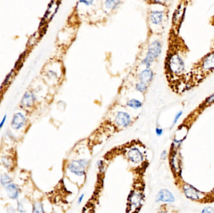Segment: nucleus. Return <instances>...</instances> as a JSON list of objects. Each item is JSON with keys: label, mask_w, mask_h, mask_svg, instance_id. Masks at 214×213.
I'll list each match as a JSON object with an SVG mask.
<instances>
[{"label": "nucleus", "mask_w": 214, "mask_h": 213, "mask_svg": "<svg viewBox=\"0 0 214 213\" xmlns=\"http://www.w3.org/2000/svg\"><path fill=\"white\" fill-rule=\"evenodd\" d=\"M176 35V41L172 46H169V50L165 59V70L167 76L170 80L175 78H181L184 75L185 71V62L183 56L185 53V45L183 40Z\"/></svg>", "instance_id": "f257e3e1"}, {"label": "nucleus", "mask_w": 214, "mask_h": 213, "mask_svg": "<svg viewBox=\"0 0 214 213\" xmlns=\"http://www.w3.org/2000/svg\"><path fill=\"white\" fill-rule=\"evenodd\" d=\"M214 71V41L210 51L196 63L189 73V80L195 83L202 81Z\"/></svg>", "instance_id": "f03ea898"}, {"label": "nucleus", "mask_w": 214, "mask_h": 213, "mask_svg": "<svg viewBox=\"0 0 214 213\" xmlns=\"http://www.w3.org/2000/svg\"><path fill=\"white\" fill-rule=\"evenodd\" d=\"M162 51V44L160 40L153 41L148 46L147 53L141 63L146 68H150L154 61L157 59Z\"/></svg>", "instance_id": "7ed1b4c3"}, {"label": "nucleus", "mask_w": 214, "mask_h": 213, "mask_svg": "<svg viewBox=\"0 0 214 213\" xmlns=\"http://www.w3.org/2000/svg\"><path fill=\"white\" fill-rule=\"evenodd\" d=\"M143 199V194L142 190L135 189L133 190L128 196V207L130 210L129 212L138 211L142 206Z\"/></svg>", "instance_id": "20e7f679"}, {"label": "nucleus", "mask_w": 214, "mask_h": 213, "mask_svg": "<svg viewBox=\"0 0 214 213\" xmlns=\"http://www.w3.org/2000/svg\"><path fill=\"white\" fill-rule=\"evenodd\" d=\"M89 163V160L87 159L75 160L68 164V169L78 176H82L85 174V170Z\"/></svg>", "instance_id": "39448f33"}, {"label": "nucleus", "mask_w": 214, "mask_h": 213, "mask_svg": "<svg viewBox=\"0 0 214 213\" xmlns=\"http://www.w3.org/2000/svg\"><path fill=\"white\" fill-rule=\"evenodd\" d=\"M166 17L165 11L163 10H152L148 14V22L153 27L162 26Z\"/></svg>", "instance_id": "423d86ee"}, {"label": "nucleus", "mask_w": 214, "mask_h": 213, "mask_svg": "<svg viewBox=\"0 0 214 213\" xmlns=\"http://www.w3.org/2000/svg\"><path fill=\"white\" fill-rule=\"evenodd\" d=\"M182 188L184 194L190 199L193 201H200L205 198V194L203 192H200L189 184H184Z\"/></svg>", "instance_id": "0eeeda50"}, {"label": "nucleus", "mask_w": 214, "mask_h": 213, "mask_svg": "<svg viewBox=\"0 0 214 213\" xmlns=\"http://www.w3.org/2000/svg\"><path fill=\"white\" fill-rule=\"evenodd\" d=\"M131 118L128 114L125 112H118L115 118V123L117 126L127 128L130 124Z\"/></svg>", "instance_id": "6e6552de"}, {"label": "nucleus", "mask_w": 214, "mask_h": 213, "mask_svg": "<svg viewBox=\"0 0 214 213\" xmlns=\"http://www.w3.org/2000/svg\"><path fill=\"white\" fill-rule=\"evenodd\" d=\"M173 202L175 201V197L172 193L168 189H162L158 193L156 197V202Z\"/></svg>", "instance_id": "1a4fd4ad"}, {"label": "nucleus", "mask_w": 214, "mask_h": 213, "mask_svg": "<svg viewBox=\"0 0 214 213\" xmlns=\"http://www.w3.org/2000/svg\"><path fill=\"white\" fill-rule=\"evenodd\" d=\"M27 119L25 116L21 113H16L12 119V127L16 130L21 129L26 123Z\"/></svg>", "instance_id": "9d476101"}, {"label": "nucleus", "mask_w": 214, "mask_h": 213, "mask_svg": "<svg viewBox=\"0 0 214 213\" xmlns=\"http://www.w3.org/2000/svg\"><path fill=\"white\" fill-rule=\"evenodd\" d=\"M127 155L128 159L135 164L140 163L143 159V156L142 152L136 148H131L128 152Z\"/></svg>", "instance_id": "9b49d317"}, {"label": "nucleus", "mask_w": 214, "mask_h": 213, "mask_svg": "<svg viewBox=\"0 0 214 213\" xmlns=\"http://www.w3.org/2000/svg\"><path fill=\"white\" fill-rule=\"evenodd\" d=\"M153 76L154 75L153 71L150 68H147L142 71L138 75V78L140 81L146 84L150 83L152 81Z\"/></svg>", "instance_id": "f8f14e48"}, {"label": "nucleus", "mask_w": 214, "mask_h": 213, "mask_svg": "<svg viewBox=\"0 0 214 213\" xmlns=\"http://www.w3.org/2000/svg\"><path fill=\"white\" fill-rule=\"evenodd\" d=\"M6 191L8 196L12 199H17L20 195V190L16 184H10L6 187Z\"/></svg>", "instance_id": "ddd939ff"}, {"label": "nucleus", "mask_w": 214, "mask_h": 213, "mask_svg": "<svg viewBox=\"0 0 214 213\" xmlns=\"http://www.w3.org/2000/svg\"><path fill=\"white\" fill-rule=\"evenodd\" d=\"M35 101V94L31 91H28L24 94L21 101V104L24 108H30L33 105Z\"/></svg>", "instance_id": "4468645a"}, {"label": "nucleus", "mask_w": 214, "mask_h": 213, "mask_svg": "<svg viewBox=\"0 0 214 213\" xmlns=\"http://www.w3.org/2000/svg\"><path fill=\"white\" fill-rule=\"evenodd\" d=\"M122 3V0H105L104 2V7L108 10L115 12L119 8Z\"/></svg>", "instance_id": "2eb2a0df"}, {"label": "nucleus", "mask_w": 214, "mask_h": 213, "mask_svg": "<svg viewBox=\"0 0 214 213\" xmlns=\"http://www.w3.org/2000/svg\"><path fill=\"white\" fill-rule=\"evenodd\" d=\"M171 164L172 168L174 169L175 172H180V161L178 157L177 156V154H174L172 156L171 158Z\"/></svg>", "instance_id": "dca6fc26"}, {"label": "nucleus", "mask_w": 214, "mask_h": 213, "mask_svg": "<svg viewBox=\"0 0 214 213\" xmlns=\"http://www.w3.org/2000/svg\"><path fill=\"white\" fill-rule=\"evenodd\" d=\"M40 36H41V35H40V33L39 31L35 33L33 35H32L28 40V46L33 47L35 45H36V44L37 43V42L38 41V40L40 38Z\"/></svg>", "instance_id": "f3484780"}, {"label": "nucleus", "mask_w": 214, "mask_h": 213, "mask_svg": "<svg viewBox=\"0 0 214 213\" xmlns=\"http://www.w3.org/2000/svg\"><path fill=\"white\" fill-rule=\"evenodd\" d=\"M12 181L13 179L7 174H3L0 177V182H1V184L3 186L10 184V183H12Z\"/></svg>", "instance_id": "a211bd4d"}, {"label": "nucleus", "mask_w": 214, "mask_h": 213, "mask_svg": "<svg viewBox=\"0 0 214 213\" xmlns=\"http://www.w3.org/2000/svg\"><path fill=\"white\" fill-rule=\"evenodd\" d=\"M127 105L130 108H132L134 109H138V108H140L142 106V103L137 99H132L129 100L127 102Z\"/></svg>", "instance_id": "6ab92c4d"}, {"label": "nucleus", "mask_w": 214, "mask_h": 213, "mask_svg": "<svg viewBox=\"0 0 214 213\" xmlns=\"http://www.w3.org/2000/svg\"><path fill=\"white\" fill-rule=\"evenodd\" d=\"M33 212H44L43 204L40 202H37L33 204Z\"/></svg>", "instance_id": "aec40b11"}, {"label": "nucleus", "mask_w": 214, "mask_h": 213, "mask_svg": "<svg viewBox=\"0 0 214 213\" xmlns=\"http://www.w3.org/2000/svg\"><path fill=\"white\" fill-rule=\"evenodd\" d=\"M136 90L140 93H145L147 89V84L140 81L135 86Z\"/></svg>", "instance_id": "412c9836"}, {"label": "nucleus", "mask_w": 214, "mask_h": 213, "mask_svg": "<svg viewBox=\"0 0 214 213\" xmlns=\"http://www.w3.org/2000/svg\"><path fill=\"white\" fill-rule=\"evenodd\" d=\"M95 2V0H79L78 3H80L85 7H90L92 6Z\"/></svg>", "instance_id": "4be33fe9"}, {"label": "nucleus", "mask_w": 214, "mask_h": 213, "mask_svg": "<svg viewBox=\"0 0 214 213\" xmlns=\"http://www.w3.org/2000/svg\"><path fill=\"white\" fill-rule=\"evenodd\" d=\"M47 75L50 79H56L58 77L57 73L56 71H55L54 70H52L48 71Z\"/></svg>", "instance_id": "5701e85b"}, {"label": "nucleus", "mask_w": 214, "mask_h": 213, "mask_svg": "<svg viewBox=\"0 0 214 213\" xmlns=\"http://www.w3.org/2000/svg\"><path fill=\"white\" fill-rule=\"evenodd\" d=\"M214 103V93L207 98L205 102V105L208 106Z\"/></svg>", "instance_id": "b1692460"}, {"label": "nucleus", "mask_w": 214, "mask_h": 213, "mask_svg": "<svg viewBox=\"0 0 214 213\" xmlns=\"http://www.w3.org/2000/svg\"><path fill=\"white\" fill-rule=\"evenodd\" d=\"M2 161L5 165V167H7V168H9L10 167V164H11V162L10 161V159L7 158V156H5L2 158Z\"/></svg>", "instance_id": "393cba45"}, {"label": "nucleus", "mask_w": 214, "mask_h": 213, "mask_svg": "<svg viewBox=\"0 0 214 213\" xmlns=\"http://www.w3.org/2000/svg\"><path fill=\"white\" fill-rule=\"evenodd\" d=\"M13 73H14V71H13H13H12V72H11L10 74H8V75L6 77V78H5V81H4L3 83V85H8V84L9 83L10 80V79H11V78H12V76Z\"/></svg>", "instance_id": "a878e982"}, {"label": "nucleus", "mask_w": 214, "mask_h": 213, "mask_svg": "<svg viewBox=\"0 0 214 213\" xmlns=\"http://www.w3.org/2000/svg\"><path fill=\"white\" fill-rule=\"evenodd\" d=\"M182 114H183V112L181 111L178 112V113L176 114V116H175V118H174V120H173V124H175L177 123V121H178L179 118L182 116Z\"/></svg>", "instance_id": "bb28decb"}, {"label": "nucleus", "mask_w": 214, "mask_h": 213, "mask_svg": "<svg viewBox=\"0 0 214 213\" xmlns=\"http://www.w3.org/2000/svg\"><path fill=\"white\" fill-rule=\"evenodd\" d=\"M213 212V210L211 207H206L202 211V213H212Z\"/></svg>", "instance_id": "cd10ccee"}, {"label": "nucleus", "mask_w": 214, "mask_h": 213, "mask_svg": "<svg viewBox=\"0 0 214 213\" xmlns=\"http://www.w3.org/2000/svg\"><path fill=\"white\" fill-rule=\"evenodd\" d=\"M155 133L157 134V136H160L162 134H163V129L162 128H157L155 129Z\"/></svg>", "instance_id": "c85d7f7f"}, {"label": "nucleus", "mask_w": 214, "mask_h": 213, "mask_svg": "<svg viewBox=\"0 0 214 213\" xmlns=\"http://www.w3.org/2000/svg\"><path fill=\"white\" fill-rule=\"evenodd\" d=\"M7 115L6 114V115H5V116L3 117V118L2 121H1V123H0V129H1L3 128V126H4V124H5V121H6V120H7Z\"/></svg>", "instance_id": "c756f323"}, {"label": "nucleus", "mask_w": 214, "mask_h": 213, "mask_svg": "<svg viewBox=\"0 0 214 213\" xmlns=\"http://www.w3.org/2000/svg\"><path fill=\"white\" fill-rule=\"evenodd\" d=\"M167 151H163L162 152V154H161V159H165V158H166V157H167Z\"/></svg>", "instance_id": "7c9ffc66"}, {"label": "nucleus", "mask_w": 214, "mask_h": 213, "mask_svg": "<svg viewBox=\"0 0 214 213\" xmlns=\"http://www.w3.org/2000/svg\"><path fill=\"white\" fill-rule=\"evenodd\" d=\"M172 0H158V3H159V5L161 4V5H163L164 3H166V2H171Z\"/></svg>", "instance_id": "2f4dec72"}, {"label": "nucleus", "mask_w": 214, "mask_h": 213, "mask_svg": "<svg viewBox=\"0 0 214 213\" xmlns=\"http://www.w3.org/2000/svg\"><path fill=\"white\" fill-rule=\"evenodd\" d=\"M83 197H84V194H82V195L80 196V197H79V199H78V203H79V204H80V203H81V202H82V201H83Z\"/></svg>", "instance_id": "473e14b6"}, {"label": "nucleus", "mask_w": 214, "mask_h": 213, "mask_svg": "<svg viewBox=\"0 0 214 213\" xmlns=\"http://www.w3.org/2000/svg\"><path fill=\"white\" fill-rule=\"evenodd\" d=\"M212 194H213V196H214V189H213V190L212 191Z\"/></svg>", "instance_id": "72a5a7b5"}, {"label": "nucleus", "mask_w": 214, "mask_h": 213, "mask_svg": "<svg viewBox=\"0 0 214 213\" xmlns=\"http://www.w3.org/2000/svg\"><path fill=\"white\" fill-rule=\"evenodd\" d=\"M0 93H1V91H0Z\"/></svg>", "instance_id": "f704fd0d"}]
</instances>
